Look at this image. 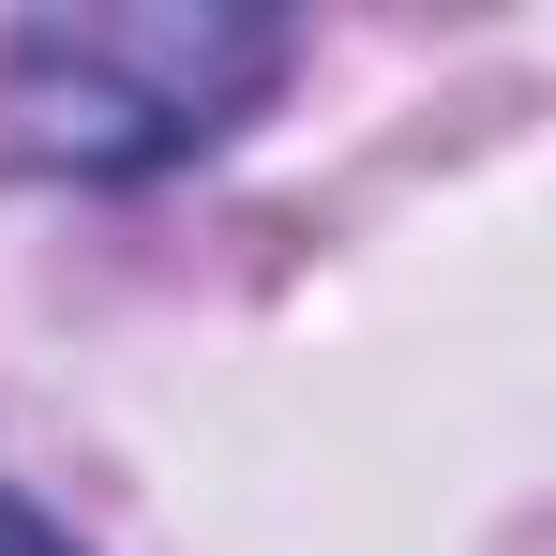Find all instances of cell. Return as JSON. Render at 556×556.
I'll use <instances>...</instances> for the list:
<instances>
[{
  "label": "cell",
  "mask_w": 556,
  "mask_h": 556,
  "mask_svg": "<svg viewBox=\"0 0 556 556\" xmlns=\"http://www.w3.org/2000/svg\"><path fill=\"white\" fill-rule=\"evenodd\" d=\"M286 61H301V30L226 15V0L30 15L0 46V136H15V166H61V181H151V166H195L211 136H241Z\"/></svg>",
  "instance_id": "obj_1"
},
{
  "label": "cell",
  "mask_w": 556,
  "mask_h": 556,
  "mask_svg": "<svg viewBox=\"0 0 556 556\" xmlns=\"http://www.w3.org/2000/svg\"><path fill=\"white\" fill-rule=\"evenodd\" d=\"M0 556H76V542H61V527H46L30 496H0Z\"/></svg>",
  "instance_id": "obj_2"
}]
</instances>
